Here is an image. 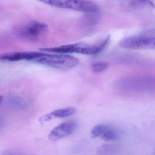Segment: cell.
<instances>
[{
	"label": "cell",
	"instance_id": "1",
	"mask_svg": "<svg viewBox=\"0 0 155 155\" xmlns=\"http://www.w3.org/2000/svg\"><path fill=\"white\" fill-rule=\"evenodd\" d=\"M109 41L110 37L108 36L101 42L96 44L74 43L53 48H43L40 49V51L50 53L65 54L78 53L92 56L101 53L108 44Z\"/></svg>",
	"mask_w": 155,
	"mask_h": 155
},
{
	"label": "cell",
	"instance_id": "2",
	"mask_svg": "<svg viewBox=\"0 0 155 155\" xmlns=\"http://www.w3.org/2000/svg\"><path fill=\"white\" fill-rule=\"evenodd\" d=\"M33 61L57 69L68 70L78 66V59L73 56L59 53L40 52Z\"/></svg>",
	"mask_w": 155,
	"mask_h": 155
},
{
	"label": "cell",
	"instance_id": "3",
	"mask_svg": "<svg viewBox=\"0 0 155 155\" xmlns=\"http://www.w3.org/2000/svg\"><path fill=\"white\" fill-rule=\"evenodd\" d=\"M121 48L130 50L154 49L155 48V31L148 30L120 41Z\"/></svg>",
	"mask_w": 155,
	"mask_h": 155
},
{
	"label": "cell",
	"instance_id": "4",
	"mask_svg": "<svg viewBox=\"0 0 155 155\" xmlns=\"http://www.w3.org/2000/svg\"><path fill=\"white\" fill-rule=\"evenodd\" d=\"M47 5L65 9L72 10L86 13H97L99 8L92 2L87 0H38Z\"/></svg>",
	"mask_w": 155,
	"mask_h": 155
},
{
	"label": "cell",
	"instance_id": "5",
	"mask_svg": "<svg viewBox=\"0 0 155 155\" xmlns=\"http://www.w3.org/2000/svg\"><path fill=\"white\" fill-rule=\"evenodd\" d=\"M48 27L43 22L32 21L23 26L19 30L20 36L31 41H37L48 32Z\"/></svg>",
	"mask_w": 155,
	"mask_h": 155
},
{
	"label": "cell",
	"instance_id": "6",
	"mask_svg": "<svg viewBox=\"0 0 155 155\" xmlns=\"http://www.w3.org/2000/svg\"><path fill=\"white\" fill-rule=\"evenodd\" d=\"M154 81L150 78H132L121 81L119 86L127 90L147 91L151 89Z\"/></svg>",
	"mask_w": 155,
	"mask_h": 155
},
{
	"label": "cell",
	"instance_id": "7",
	"mask_svg": "<svg viewBox=\"0 0 155 155\" xmlns=\"http://www.w3.org/2000/svg\"><path fill=\"white\" fill-rule=\"evenodd\" d=\"M78 122L68 120L63 122L54 128L49 135V139L51 141H57L72 134L78 128Z\"/></svg>",
	"mask_w": 155,
	"mask_h": 155
},
{
	"label": "cell",
	"instance_id": "8",
	"mask_svg": "<svg viewBox=\"0 0 155 155\" xmlns=\"http://www.w3.org/2000/svg\"><path fill=\"white\" fill-rule=\"evenodd\" d=\"M40 52H14L3 53L0 55V60L5 61H33Z\"/></svg>",
	"mask_w": 155,
	"mask_h": 155
},
{
	"label": "cell",
	"instance_id": "9",
	"mask_svg": "<svg viewBox=\"0 0 155 155\" xmlns=\"http://www.w3.org/2000/svg\"><path fill=\"white\" fill-rule=\"evenodd\" d=\"M76 109L74 107H67L54 110L41 117L40 121H48L54 118H60L69 117L76 113Z\"/></svg>",
	"mask_w": 155,
	"mask_h": 155
},
{
	"label": "cell",
	"instance_id": "10",
	"mask_svg": "<svg viewBox=\"0 0 155 155\" xmlns=\"http://www.w3.org/2000/svg\"><path fill=\"white\" fill-rule=\"evenodd\" d=\"M101 137L103 140L107 141L119 139L121 136L120 132L118 130L110 127L101 135Z\"/></svg>",
	"mask_w": 155,
	"mask_h": 155
},
{
	"label": "cell",
	"instance_id": "11",
	"mask_svg": "<svg viewBox=\"0 0 155 155\" xmlns=\"http://www.w3.org/2000/svg\"><path fill=\"white\" fill-rule=\"evenodd\" d=\"M9 105L12 107L17 109L25 108L27 107V103L19 98L12 97L8 101Z\"/></svg>",
	"mask_w": 155,
	"mask_h": 155
},
{
	"label": "cell",
	"instance_id": "12",
	"mask_svg": "<svg viewBox=\"0 0 155 155\" xmlns=\"http://www.w3.org/2000/svg\"><path fill=\"white\" fill-rule=\"evenodd\" d=\"M130 5L133 8H145L148 7L154 8V4L150 0H132Z\"/></svg>",
	"mask_w": 155,
	"mask_h": 155
},
{
	"label": "cell",
	"instance_id": "13",
	"mask_svg": "<svg viewBox=\"0 0 155 155\" xmlns=\"http://www.w3.org/2000/svg\"><path fill=\"white\" fill-rule=\"evenodd\" d=\"M98 151L101 154H116L119 151V147L114 145H103L99 148Z\"/></svg>",
	"mask_w": 155,
	"mask_h": 155
},
{
	"label": "cell",
	"instance_id": "14",
	"mask_svg": "<svg viewBox=\"0 0 155 155\" xmlns=\"http://www.w3.org/2000/svg\"><path fill=\"white\" fill-rule=\"evenodd\" d=\"M109 67L107 62L97 61L94 62L91 65V69L94 73H98L106 71Z\"/></svg>",
	"mask_w": 155,
	"mask_h": 155
},
{
	"label": "cell",
	"instance_id": "15",
	"mask_svg": "<svg viewBox=\"0 0 155 155\" xmlns=\"http://www.w3.org/2000/svg\"><path fill=\"white\" fill-rule=\"evenodd\" d=\"M110 127L107 125H99L95 126L91 130V137L93 138L100 137Z\"/></svg>",
	"mask_w": 155,
	"mask_h": 155
},
{
	"label": "cell",
	"instance_id": "16",
	"mask_svg": "<svg viewBox=\"0 0 155 155\" xmlns=\"http://www.w3.org/2000/svg\"><path fill=\"white\" fill-rule=\"evenodd\" d=\"M3 123H3V121L2 120L0 119V129L2 127H3Z\"/></svg>",
	"mask_w": 155,
	"mask_h": 155
},
{
	"label": "cell",
	"instance_id": "17",
	"mask_svg": "<svg viewBox=\"0 0 155 155\" xmlns=\"http://www.w3.org/2000/svg\"><path fill=\"white\" fill-rule=\"evenodd\" d=\"M2 100H3V97L0 96V104L1 103L2 101Z\"/></svg>",
	"mask_w": 155,
	"mask_h": 155
}]
</instances>
